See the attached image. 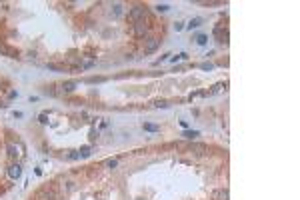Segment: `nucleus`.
<instances>
[{"instance_id": "nucleus-1", "label": "nucleus", "mask_w": 300, "mask_h": 200, "mask_svg": "<svg viewBox=\"0 0 300 200\" xmlns=\"http://www.w3.org/2000/svg\"><path fill=\"white\" fill-rule=\"evenodd\" d=\"M128 18H130V22L144 20V18H146V6H134V8L128 12Z\"/></svg>"}, {"instance_id": "nucleus-2", "label": "nucleus", "mask_w": 300, "mask_h": 200, "mask_svg": "<svg viewBox=\"0 0 300 200\" xmlns=\"http://www.w3.org/2000/svg\"><path fill=\"white\" fill-rule=\"evenodd\" d=\"M150 28H152V24H146V20H138V22H134V34L138 36V38L146 36Z\"/></svg>"}, {"instance_id": "nucleus-3", "label": "nucleus", "mask_w": 300, "mask_h": 200, "mask_svg": "<svg viewBox=\"0 0 300 200\" xmlns=\"http://www.w3.org/2000/svg\"><path fill=\"white\" fill-rule=\"evenodd\" d=\"M160 38H156V36H150L148 40H146V44H144V54H152V52H156L158 50V46H160Z\"/></svg>"}, {"instance_id": "nucleus-4", "label": "nucleus", "mask_w": 300, "mask_h": 200, "mask_svg": "<svg viewBox=\"0 0 300 200\" xmlns=\"http://www.w3.org/2000/svg\"><path fill=\"white\" fill-rule=\"evenodd\" d=\"M0 54H4V56H8V58H20V52L12 46L4 44V42H0Z\"/></svg>"}, {"instance_id": "nucleus-5", "label": "nucleus", "mask_w": 300, "mask_h": 200, "mask_svg": "<svg viewBox=\"0 0 300 200\" xmlns=\"http://www.w3.org/2000/svg\"><path fill=\"white\" fill-rule=\"evenodd\" d=\"M8 176L12 178V180H18L20 176H22V166L18 164V162H14V164L8 166Z\"/></svg>"}, {"instance_id": "nucleus-6", "label": "nucleus", "mask_w": 300, "mask_h": 200, "mask_svg": "<svg viewBox=\"0 0 300 200\" xmlns=\"http://www.w3.org/2000/svg\"><path fill=\"white\" fill-rule=\"evenodd\" d=\"M214 36L218 38V44H226L228 42V30L226 28L222 30V26H216L214 28Z\"/></svg>"}, {"instance_id": "nucleus-7", "label": "nucleus", "mask_w": 300, "mask_h": 200, "mask_svg": "<svg viewBox=\"0 0 300 200\" xmlns=\"http://www.w3.org/2000/svg\"><path fill=\"white\" fill-rule=\"evenodd\" d=\"M76 86H78V82H76V80H66V82L60 84V92L70 94V92H74V90H76Z\"/></svg>"}, {"instance_id": "nucleus-8", "label": "nucleus", "mask_w": 300, "mask_h": 200, "mask_svg": "<svg viewBox=\"0 0 300 200\" xmlns=\"http://www.w3.org/2000/svg\"><path fill=\"white\" fill-rule=\"evenodd\" d=\"M228 196H230V194H228V190L226 188H218V190H214L212 192V200H228Z\"/></svg>"}, {"instance_id": "nucleus-9", "label": "nucleus", "mask_w": 300, "mask_h": 200, "mask_svg": "<svg viewBox=\"0 0 300 200\" xmlns=\"http://www.w3.org/2000/svg\"><path fill=\"white\" fill-rule=\"evenodd\" d=\"M74 188H76V182H74V180H64V182H62V192H64V194H70Z\"/></svg>"}, {"instance_id": "nucleus-10", "label": "nucleus", "mask_w": 300, "mask_h": 200, "mask_svg": "<svg viewBox=\"0 0 300 200\" xmlns=\"http://www.w3.org/2000/svg\"><path fill=\"white\" fill-rule=\"evenodd\" d=\"M18 154H20V152H18V146L8 144V158H10V160H16V158H18Z\"/></svg>"}, {"instance_id": "nucleus-11", "label": "nucleus", "mask_w": 300, "mask_h": 200, "mask_svg": "<svg viewBox=\"0 0 300 200\" xmlns=\"http://www.w3.org/2000/svg\"><path fill=\"white\" fill-rule=\"evenodd\" d=\"M142 128H144L146 132H158V130H160V126H158V124H150V122H144Z\"/></svg>"}, {"instance_id": "nucleus-12", "label": "nucleus", "mask_w": 300, "mask_h": 200, "mask_svg": "<svg viewBox=\"0 0 300 200\" xmlns=\"http://www.w3.org/2000/svg\"><path fill=\"white\" fill-rule=\"evenodd\" d=\"M182 136H184V138H188V140H196V138L200 136V134L196 132V130H184V132H182Z\"/></svg>"}, {"instance_id": "nucleus-13", "label": "nucleus", "mask_w": 300, "mask_h": 200, "mask_svg": "<svg viewBox=\"0 0 300 200\" xmlns=\"http://www.w3.org/2000/svg\"><path fill=\"white\" fill-rule=\"evenodd\" d=\"M200 24H202V18H192V20H190V22L186 24V28H188V30H192V28H198Z\"/></svg>"}, {"instance_id": "nucleus-14", "label": "nucleus", "mask_w": 300, "mask_h": 200, "mask_svg": "<svg viewBox=\"0 0 300 200\" xmlns=\"http://www.w3.org/2000/svg\"><path fill=\"white\" fill-rule=\"evenodd\" d=\"M104 166H108V168H116V166H118V158H106L104 160Z\"/></svg>"}, {"instance_id": "nucleus-15", "label": "nucleus", "mask_w": 300, "mask_h": 200, "mask_svg": "<svg viewBox=\"0 0 300 200\" xmlns=\"http://www.w3.org/2000/svg\"><path fill=\"white\" fill-rule=\"evenodd\" d=\"M66 158L68 160H80V152L78 150H70V152L66 154Z\"/></svg>"}, {"instance_id": "nucleus-16", "label": "nucleus", "mask_w": 300, "mask_h": 200, "mask_svg": "<svg viewBox=\"0 0 300 200\" xmlns=\"http://www.w3.org/2000/svg\"><path fill=\"white\" fill-rule=\"evenodd\" d=\"M38 122H40V124H48V112H40V116H38Z\"/></svg>"}, {"instance_id": "nucleus-17", "label": "nucleus", "mask_w": 300, "mask_h": 200, "mask_svg": "<svg viewBox=\"0 0 300 200\" xmlns=\"http://www.w3.org/2000/svg\"><path fill=\"white\" fill-rule=\"evenodd\" d=\"M78 152H80V158H82V156H88L90 154V146H80Z\"/></svg>"}, {"instance_id": "nucleus-18", "label": "nucleus", "mask_w": 300, "mask_h": 200, "mask_svg": "<svg viewBox=\"0 0 300 200\" xmlns=\"http://www.w3.org/2000/svg\"><path fill=\"white\" fill-rule=\"evenodd\" d=\"M112 12H114V16H120V14H122V6H120V4H114Z\"/></svg>"}, {"instance_id": "nucleus-19", "label": "nucleus", "mask_w": 300, "mask_h": 200, "mask_svg": "<svg viewBox=\"0 0 300 200\" xmlns=\"http://www.w3.org/2000/svg\"><path fill=\"white\" fill-rule=\"evenodd\" d=\"M154 106H156V108H166V106H168V100H156Z\"/></svg>"}, {"instance_id": "nucleus-20", "label": "nucleus", "mask_w": 300, "mask_h": 200, "mask_svg": "<svg viewBox=\"0 0 300 200\" xmlns=\"http://www.w3.org/2000/svg\"><path fill=\"white\" fill-rule=\"evenodd\" d=\"M156 10H158V12H166V10H170V6H168V4H158Z\"/></svg>"}, {"instance_id": "nucleus-21", "label": "nucleus", "mask_w": 300, "mask_h": 200, "mask_svg": "<svg viewBox=\"0 0 300 200\" xmlns=\"http://www.w3.org/2000/svg\"><path fill=\"white\" fill-rule=\"evenodd\" d=\"M200 68H202V70H212V68H214V64H212V62H204V64H200Z\"/></svg>"}, {"instance_id": "nucleus-22", "label": "nucleus", "mask_w": 300, "mask_h": 200, "mask_svg": "<svg viewBox=\"0 0 300 200\" xmlns=\"http://www.w3.org/2000/svg\"><path fill=\"white\" fill-rule=\"evenodd\" d=\"M48 68L50 70H66L64 66H60V64H48Z\"/></svg>"}, {"instance_id": "nucleus-23", "label": "nucleus", "mask_w": 300, "mask_h": 200, "mask_svg": "<svg viewBox=\"0 0 300 200\" xmlns=\"http://www.w3.org/2000/svg\"><path fill=\"white\" fill-rule=\"evenodd\" d=\"M206 40H208V38H206L204 34H200L198 38H196V42H198V44H206Z\"/></svg>"}, {"instance_id": "nucleus-24", "label": "nucleus", "mask_w": 300, "mask_h": 200, "mask_svg": "<svg viewBox=\"0 0 300 200\" xmlns=\"http://www.w3.org/2000/svg\"><path fill=\"white\" fill-rule=\"evenodd\" d=\"M96 138H98V132L96 130H90V142H94Z\"/></svg>"}, {"instance_id": "nucleus-25", "label": "nucleus", "mask_w": 300, "mask_h": 200, "mask_svg": "<svg viewBox=\"0 0 300 200\" xmlns=\"http://www.w3.org/2000/svg\"><path fill=\"white\" fill-rule=\"evenodd\" d=\"M182 28H184V22H176V24H174V30H176V32L182 30Z\"/></svg>"}, {"instance_id": "nucleus-26", "label": "nucleus", "mask_w": 300, "mask_h": 200, "mask_svg": "<svg viewBox=\"0 0 300 200\" xmlns=\"http://www.w3.org/2000/svg\"><path fill=\"white\" fill-rule=\"evenodd\" d=\"M12 116H14V118H22L24 114H22V112H20V110H14V112H12Z\"/></svg>"}, {"instance_id": "nucleus-27", "label": "nucleus", "mask_w": 300, "mask_h": 200, "mask_svg": "<svg viewBox=\"0 0 300 200\" xmlns=\"http://www.w3.org/2000/svg\"><path fill=\"white\" fill-rule=\"evenodd\" d=\"M16 96H18V92H16V90H10V92H8V98H16Z\"/></svg>"}, {"instance_id": "nucleus-28", "label": "nucleus", "mask_w": 300, "mask_h": 200, "mask_svg": "<svg viewBox=\"0 0 300 200\" xmlns=\"http://www.w3.org/2000/svg\"><path fill=\"white\" fill-rule=\"evenodd\" d=\"M178 58H180V60H186V58H188V54H186V52H180V54H178Z\"/></svg>"}]
</instances>
